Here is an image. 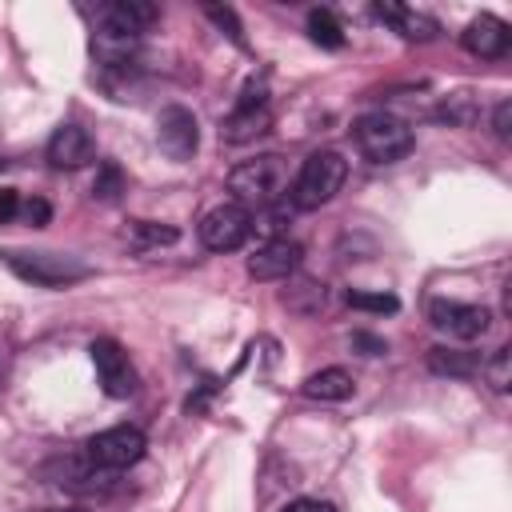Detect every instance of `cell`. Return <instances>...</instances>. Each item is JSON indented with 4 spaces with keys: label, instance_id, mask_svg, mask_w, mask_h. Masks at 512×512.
<instances>
[{
    "label": "cell",
    "instance_id": "obj_14",
    "mask_svg": "<svg viewBox=\"0 0 512 512\" xmlns=\"http://www.w3.org/2000/svg\"><path fill=\"white\" fill-rule=\"evenodd\" d=\"M460 40H464V48H468L472 56H480V60H496V56L508 52V24L484 12V16H476V20L464 28Z\"/></svg>",
    "mask_w": 512,
    "mask_h": 512
},
{
    "label": "cell",
    "instance_id": "obj_11",
    "mask_svg": "<svg viewBox=\"0 0 512 512\" xmlns=\"http://www.w3.org/2000/svg\"><path fill=\"white\" fill-rule=\"evenodd\" d=\"M96 156V140L88 128L80 124H60L48 140V164L60 168V172H72V168H84L88 160Z\"/></svg>",
    "mask_w": 512,
    "mask_h": 512
},
{
    "label": "cell",
    "instance_id": "obj_13",
    "mask_svg": "<svg viewBox=\"0 0 512 512\" xmlns=\"http://www.w3.org/2000/svg\"><path fill=\"white\" fill-rule=\"evenodd\" d=\"M156 16H160L156 4H144V0H116V4L96 8V24H100V28L128 32V36H140Z\"/></svg>",
    "mask_w": 512,
    "mask_h": 512
},
{
    "label": "cell",
    "instance_id": "obj_15",
    "mask_svg": "<svg viewBox=\"0 0 512 512\" xmlns=\"http://www.w3.org/2000/svg\"><path fill=\"white\" fill-rule=\"evenodd\" d=\"M376 16L388 20L404 40H432L440 32V24L424 12H412V8H400V4H376Z\"/></svg>",
    "mask_w": 512,
    "mask_h": 512
},
{
    "label": "cell",
    "instance_id": "obj_23",
    "mask_svg": "<svg viewBox=\"0 0 512 512\" xmlns=\"http://www.w3.org/2000/svg\"><path fill=\"white\" fill-rule=\"evenodd\" d=\"M92 196H100V200H116L120 196V168L116 164H104L100 168V176L92 184Z\"/></svg>",
    "mask_w": 512,
    "mask_h": 512
},
{
    "label": "cell",
    "instance_id": "obj_25",
    "mask_svg": "<svg viewBox=\"0 0 512 512\" xmlns=\"http://www.w3.org/2000/svg\"><path fill=\"white\" fill-rule=\"evenodd\" d=\"M204 12H208V20H216L220 28H228V36H232L236 44H244V36H240V20H236V12H232V8H220V4H208Z\"/></svg>",
    "mask_w": 512,
    "mask_h": 512
},
{
    "label": "cell",
    "instance_id": "obj_28",
    "mask_svg": "<svg viewBox=\"0 0 512 512\" xmlns=\"http://www.w3.org/2000/svg\"><path fill=\"white\" fill-rule=\"evenodd\" d=\"M284 512H336L328 500H312V496H300V500H292Z\"/></svg>",
    "mask_w": 512,
    "mask_h": 512
},
{
    "label": "cell",
    "instance_id": "obj_1",
    "mask_svg": "<svg viewBox=\"0 0 512 512\" xmlns=\"http://www.w3.org/2000/svg\"><path fill=\"white\" fill-rule=\"evenodd\" d=\"M228 192H232V204L240 208H272L284 192H288V168L280 156H256V160H244L228 172Z\"/></svg>",
    "mask_w": 512,
    "mask_h": 512
},
{
    "label": "cell",
    "instance_id": "obj_4",
    "mask_svg": "<svg viewBox=\"0 0 512 512\" xmlns=\"http://www.w3.org/2000/svg\"><path fill=\"white\" fill-rule=\"evenodd\" d=\"M144 448H148V440H144L140 428L116 424V428L96 432V436L84 444V456H88V464L100 468V472H120V468H132V464L144 456Z\"/></svg>",
    "mask_w": 512,
    "mask_h": 512
},
{
    "label": "cell",
    "instance_id": "obj_19",
    "mask_svg": "<svg viewBox=\"0 0 512 512\" xmlns=\"http://www.w3.org/2000/svg\"><path fill=\"white\" fill-rule=\"evenodd\" d=\"M308 32H312V40L324 44V48H344V28L336 24V16H332L328 8H312V12H308Z\"/></svg>",
    "mask_w": 512,
    "mask_h": 512
},
{
    "label": "cell",
    "instance_id": "obj_24",
    "mask_svg": "<svg viewBox=\"0 0 512 512\" xmlns=\"http://www.w3.org/2000/svg\"><path fill=\"white\" fill-rule=\"evenodd\" d=\"M20 216H24L32 228H44V224L52 220V208H48V200L32 196V200H20Z\"/></svg>",
    "mask_w": 512,
    "mask_h": 512
},
{
    "label": "cell",
    "instance_id": "obj_6",
    "mask_svg": "<svg viewBox=\"0 0 512 512\" xmlns=\"http://www.w3.org/2000/svg\"><path fill=\"white\" fill-rule=\"evenodd\" d=\"M272 128V104L264 88H244V96L236 100V108L220 120V140L228 144H248L256 136H264Z\"/></svg>",
    "mask_w": 512,
    "mask_h": 512
},
{
    "label": "cell",
    "instance_id": "obj_17",
    "mask_svg": "<svg viewBox=\"0 0 512 512\" xmlns=\"http://www.w3.org/2000/svg\"><path fill=\"white\" fill-rule=\"evenodd\" d=\"M352 388H356V380L344 368H320L304 380V396H312V400H348Z\"/></svg>",
    "mask_w": 512,
    "mask_h": 512
},
{
    "label": "cell",
    "instance_id": "obj_22",
    "mask_svg": "<svg viewBox=\"0 0 512 512\" xmlns=\"http://www.w3.org/2000/svg\"><path fill=\"white\" fill-rule=\"evenodd\" d=\"M348 304L352 308H364V312H396V296L388 292H348Z\"/></svg>",
    "mask_w": 512,
    "mask_h": 512
},
{
    "label": "cell",
    "instance_id": "obj_10",
    "mask_svg": "<svg viewBox=\"0 0 512 512\" xmlns=\"http://www.w3.org/2000/svg\"><path fill=\"white\" fill-rule=\"evenodd\" d=\"M156 140H160V152L172 156V160H192L196 156V144H200V128H196V116L180 104H168L160 116H156Z\"/></svg>",
    "mask_w": 512,
    "mask_h": 512
},
{
    "label": "cell",
    "instance_id": "obj_3",
    "mask_svg": "<svg viewBox=\"0 0 512 512\" xmlns=\"http://www.w3.org/2000/svg\"><path fill=\"white\" fill-rule=\"evenodd\" d=\"M352 136H356V148L372 160V164H396L412 152L416 136L412 128L392 116V112H364L356 124H352Z\"/></svg>",
    "mask_w": 512,
    "mask_h": 512
},
{
    "label": "cell",
    "instance_id": "obj_30",
    "mask_svg": "<svg viewBox=\"0 0 512 512\" xmlns=\"http://www.w3.org/2000/svg\"><path fill=\"white\" fill-rule=\"evenodd\" d=\"M44 512H52V508H44Z\"/></svg>",
    "mask_w": 512,
    "mask_h": 512
},
{
    "label": "cell",
    "instance_id": "obj_20",
    "mask_svg": "<svg viewBox=\"0 0 512 512\" xmlns=\"http://www.w3.org/2000/svg\"><path fill=\"white\" fill-rule=\"evenodd\" d=\"M480 372H484V380L492 384V392H508V388H512V348L500 344V348L480 364Z\"/></svg>",
    "mask_w": 512,
    "mask_h": 512
},
{
    "label": "cell",
    "instance_id": "obj_27",
    "mask_svg": "<svg viewBox=\"0 0 512 512\" xmlns=\"http://www.w3.org/2000/svg\"><path fill=\"white\" fill-rule=\"evenodd\" d=\"M508 124H512V104L500 100V104H496V116H492V128H496L500 140H508Z\"/></svg>",
    "mask_w": 512,
    "mask_h": 512
},
{
    "label": "cell",
    "instance_id": "obj_9",
    "mask_svg": "<svg viewBox=\"0 0 512 512\" xmlns=\"http://www.w3.org/2000/svg\"><path fill=\"white\" fill-rule=\"evenodd\" d=\"M92 364H96V376H100V388L112 396V400H128L132 392H136V368L128 364V352L116 344V340H108V336H100V340H92Z\"/></svg>",
    "mask_w": 512,
    "mask_h": 512
},
{
    "label": "cell",
    "instance_id": "obj_7",
    "mask_svg": "<svg viewBox=\"0 0 512 512\" xmlns=\"http://www.w3.org/2000/svg\"><path fill=\"white\" fill-rule=\"evenodd\" d=\"M252 236V212L240 204H216L200 220V244L208 252H236Z\"/></svg>",
    "mask_w": 512,
    "mask_h": 512
},
{
    "label": "cell",
    "instance_id": "obj_5",
    "mask_svg": "<svg viewBox=\"0 0 512 512\" xmlns=\"http://www.w3.org/2000/svg\"><path fill=\"white\" fill-rule=\"evenodd\" d=\"M4 260L20 280H32L40 288H64L88 276V264L60 256V252H4Z\"/></svg>",
    "mask_w": 512,
    "mask_h": 512
},
{
    "label": "cell",
    "instance_id": "obj_29",
    "mask_svg": "<svg viewBox=\"0 0 512 512\" xmlns=\"http://www.w3.org/2000/svg\"><path fill=\"white\" fill-rule=\"evenodd\" d=\"M352 344H356V348H364L368 356H380V352H388V344H384L380 336H368V332H356V336H352Z\"/></svg>",
    "mask_w": 512,
    "mask_h": 512
},
{
    "label": "cell",
    "instance_id": "obj_21",
    "mask_svg": "<svg viewBox=\"0 0 512 512\" xmlns=\"http://www.w3.org/2000/svg\"><path fill=\"white\" fill-rule=\"evenodd\" d=\"M180 232L172 224H152V220H136L132 224V244L140 248H156V244H172Z\"/></svg>",
    "mask_w": 512,
    "mask_h": 512
},
{
    "label": "cell",
    "instance_id": "obj_8",
    "mask_svg": "<svg viewBox=\"0 0 512 512\" xmlns=\"http://www.w3.org/2000/svg\"><path fill=\"white\" fill-rule=\"evenodd\" d=\"M428 320L436 332L452 336V340H476L488 332L492 324V312L484 304H460V300H432L428 308Z\"/></svg>",
    "mask_w": 512,
    "mask_h": 512
},
{
    "label": "cell",
    "instance_id": "obj_18",
    "mask_svg": "<svg viewBox=\"0 0 512 512\" xmlns=\"http://www.w3.org/2000/svg\"><path fill=\"white\" fill-rule=\"evenodd\" d=\"M428 368L436 376H472L480 372V356L460 348H428Z\"/></svg>",
    "mask_w": 512,
    "mask_h": 512
},
{
    "label": "cell",
    "instance_id": "obj_2",
    "mask_svg": "<svg viewBox=\"0 0 512 512\" xmlns=\"http://www.w3.org/2000/svg\"><path fill=\"white\" fill-rule=\"evenodd\" d=\"M344 176H348V160H344L340 152H332V148L312 152V156L300 164V172H296V180H292V188H288L292 208L312 212V208L328 204V200L340 192Z\"/></svg>",
    "mask_w": 512,
    "mask_h": 512
},
{
    "label": "cell",
    "instance_id": "obj_12",
    "mask_svg": "<svg viewBox=\"0 0 512 512\" xmlns=\"http://www.w3.org/2000/svg\"><path fill=\"white\" fill-rule=\"evenodd\" d=\"M300 264V244L288 236H276L268 244L256 248V256L248 260V276L252 280H288Z\"/></svg>",
    "mask_w": 512,
    "mask_h": 512
},
{
    "label": "cell",
    "instance_id": "obj_16",
    "mask_svg": "<svg viewBox=\"0 0 512 512\" xmlns=\"http://www.w3.org/2000/svg\"><path fill=\"white\" fill-rule=\"evenodd\" d=\"M136 48H140V36L112 32V28H100V24H96V32H92V52H96V60L108 64V68L128 64V60L136 56Z\"/></svg>",
    "mask_w": 512,
    "mask_h": 512
},
{
    "label": "cell",
    "instance_id": "obj_26",
    "mask_svg": "<svg viewBox=\"0 0 512 512\" xmlns=\"http://www.w3.org/2000/svg\"><path fill=\"white\" fill-rule=\"evenodd\" d=\"M20 216V192L16 188H0V224Z\"/></svg>",
    "mask_w": 512,
    "mask_h": 512
}]
</instances>
